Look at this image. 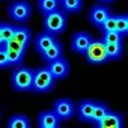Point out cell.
<instances>
[{
  "mask_svg": "<svg viewBox=\"0 0 128 128\" xmlns=\"http://www.w3.org/2000/svg\"><path fill=\"white\" fill-rule=\"evenodd\" d=\"M124 38L119 32L116 30H110V32H102V38L101 41L102 42H124Z\"/></svg>",
  "mask_w": 128,
  "mask_h": 128,
  "instance_id": "obj_24",
  "label": "cell"
},
{
  "mask_svg": "<svg viewBox=\"0 0 128 128\" xmlns=\"http://www.w3.org/2000/svg\"><path fill=\"white\" fill-rule=\"evenodd\" d=\"M38 9L42 15L59 9V0H38Z\"/></svg>",
  "mask_w": 128,
  "mask_h": 128,
  "instance_id": "obj_20",
  "label": "cell"
},
{
  "mask_svg": "<svg viewBox=\"0 0 128 128\" xmlns=\"http://www.w3.org/2000/svg\"><path fill=\"white\" fill-rule=\"evenodd\" d=\"M53 112L56 113L60 122H65L76 114V104L70 98H59L53 102Z\"/></svg>",
  "mask_w": 128,
  "mask_h": 128,
  "instance_id": "obj_6",
  "label": "cell"
},
{
  "mask_svg": "<svg viewBox=\"0 0 128 128\" xmlns=\"http://www.w3.org/2000/svg\"><path fill=\"white\" fill-rule=\"evenodd\" d=\"M54 41H56V36H53V35H50V33H47V32H41V33H38V36L35 38V50H36L38 53H41V51H44L45 48H48Z\"/></svg>",
  "mask_w": 128,
  "mask_h": 128,
  "instance_id": "obj_16",
  "label": "cell"
},
{
  "mask_svg": "<svg viewBox=\"0 0 128 128\" xmlns=\"http://www.w3.org/2000/svg\"><path fill=\"white\" fill-rule=\"evenodd\" d=\"M107 60H119L124 56V42H104Z\"/></svg>",
  "mask_w": 128,
  "mask_h": 128,
  "instance_id": "obj_14",
  "label": "cell"
},
{
  "mask_svg": "<svg viewBox=\"0 0 128 128\" xmlns=\"http://www.w3.org/2000/svg\"><path fill=\"white\" fill-rule=\"evenodd\" d=\"M60 120L53 110H44L38 114V126L39 128H59Z\"/></svg>",
  "mask_w": 128,
  "mask_h": 128,
  "instance_id": "obj_12",
  "label": "cell"
},
{
  "mask_svg": "<svg viewBox=\"0 0 128 128\" xmlns=\"http://www.w3.org/2000/svg\"><path fill=\"white\" fill-rule=\"evenodd\" d=\"M8 126L9 128H30V120L26 114L20 113V114H14L9 118L8 120Z\"/></svg>",
  "mask_w": 128,
  "mask_h": 128,
  "instance_id": "obj_18",
  "label": "cell"
},
{
  "mask_svg": "<svg viewBox=\"0 0 128 128\" xmlns=\"http://www.w3.org/2000/svg\"><path fill=\"white\" fill-rule=\"evenodd\" d=\"M60 56H63V45H62V42H59V41H54L48 48H45L44 51L39 53V57H41L45 63H48V62H51V60L60 57Z\"/></svg>",
  "mask_w": 128,
  "mask_h": 128,
  "instance_id": "obj_13",
  "label": "cell"
},
{
  "mask_svg": "<svg viewBox=\"0 0 128 128\" xmlns=\"http://www.w3.org/2000/svg\"><path fill=\"white\" fill-rule=\"evenodd\" d=\"M96 101L92 100H83L77 107H76V113L78 116V119L82 122L86 124H92V113H94V107H95Z\"/></svg>",
  "mask_w": 128,
  "mask_h": 128,
  "instance_id": "obj_11",
  "label": "cell"
},
{
  "mask_svg": "<svg viewBox=\"0 0 128 128\" xmlns=\"http://www.w3.org/2000/svg\"><path fill=\"white\" fill-rule=\"evenodd\" d=\"M8 15L15 23H26L32 17V6L27 0H14L8 8Z\"/></svg>",
  "mask_w": 128,
  "mask_h": 128,
  "instance_id": "obj_4",
  "label": "cell"
},
{
  "mask_svg": "<svg viewBox=\"0 0 128 128\" xmlns=\"http://www.w3.org/2000/svg\"><path fill=\"white\" fill-rule=\"evenodd\" d=\"M110 15H112V12L106 5H95L89 11V23L100 27Z\"/></svg>",
  "mask_w": 128,
  "mask_h": 128,
  "instance_id": "obj_10",
  "label": "cell"
},
{
  "mask_svg": "<svg viewBox=\"0 0 128 128\" xmlns=\"http://www.w3.org/2000/svg\"><path fill=\"white\" fill-rule=\"evenodd\" d=\"M12 39L17 41V42H20L23 47L27 48L29 44H30V41H32V30L29 27H26V26H17Z\"/></svg>",
  "mask_w": 128,
  "mask_h": 128,
  "instance_id": "obj_15",
  "label": "cell"
},
{
  "mask_svg": "<svg viewBox=\"0 0 128 128\" xmlns=\"http://www.w3.org/2000/svg\"><path fill=\"white\" fill-rule=\"evenodd\" d=\"M32 78H33V70L20 65L14 68L11 76V83L17 92H32Z\"/></svg>",
  "mask_w": 128,
  "mask_h": 128,
  "instance_id": "obj_3",
  "label": "cell"
},
{
  "mask_svg": "<svg viewBox=\"0 0 128 128\" xmlns=\"http://www.w3.org/2000/svg\"><path fill=\"white\" fill-rule=\"evenodd\" d=\"M92 36L88 32H76L71 38V50L77 54H84L86 48L92 42Z\"/></svg>",
  "mask_w": 128,
  "mask_h": 128,
  "instance_id": "obj_8",
  "label": "cell"
},
{
  "mask_svg": "<svg viewBox=\"0 0 128 128\" xmlns=\"http://www.w3.org/2000/svg\"><path fill=\"white\" fill-rule=\"evenodd\" d=\"M98 128H122L124 126V118L120 113H116L113 110H108L96 124Z\"/></svg>",
  "mask_w": 128,
  "mask_h": 128,
  "instance_id": "obj_9",
  "label": "cell"
},
{
  "mask_svg": "<svg viewBox=\"0 0 128 128\" xmlns=\"http://www.w3.org/2000/svg\"><path fill=\"white\" fill-rule=\"evenodd\" d=\"M0 26H2V21H0Z\"/></svg>",
  "mask_w": 128,
  "mask_h": 128,
  "instance_id": "obj_29",
  "label": "cell"
},
{
  "mask_svg": "<svg viewBox=\"0 0 128 128\" xmlns=\"http://www.w3.org/2000/svg\"><path fill=\"white\" fill-rule=\"evenodd\" d=\"M100 30H101V33L102 32H110V30H116V20H114V15L112 14L101 26H100Z\"/></svg>",
  "mask_w": 128,
  "mask_h": 128,
  "instance_id": "obj_25",
  "label": "cell"
},
{
  "mask_svg": "<svg viewBox=\"0 0 128 128\" xmlns=\"http://www.w3.org/2000/svg\"><path fill=\"white\" fill-rule=\"evenodd\" d=\"M86 62L89 65H101V63L107 62V54H106V44L100 39H92V42L89 44V47L86 48L84 54Z\"/></svg>",
  "mask_w": 128,
  "mask_h": 128,
  "instance_id": "obj_5",
  "label": "cell"
},
{
  "mask_svg": "<svg viewBox=\"0 0 128 128\" xmlns=\"http://www.w3.org/2000/svg\"><path fill=\"white\" fill-rule=\"evenodd\" d=\"M98 2H101L102 5H108V3H113L114 0H98Z\"/></svg>",
  "mask_w": 128,
  "mask_h": 128,
  "instance_id": "obj_27",
  "label": "cell"
},
{
  "mask_svg": "<svg viewBox=\"0 0 128 128\" xmlns=\"http://www.w3.org/2000/svg\"><path fill=\"white\" fill-rule=\"evenodd\" d=\"M15 29H17L15 24H11V23H2V26H0V35H2V38H3V44L8 42V41H11V39L14 38Z\"/></svg>",
  "mask_w": 128,
  "mask_h": 128,
  "instance_id": "obj_22",
  "label": "cell"
},
{
  "mask_svg": "<svg viewBox=\"0 0 128 128\" xmlns=\"http://www.w3.org/2000/svg\"><path fill=\"white\" fill-rule=\"evenodd\" d=\"M47 68H48L50 74L54 77V80H63L70 74V63H68V60L63 56H60V57L48 62L47 63Z\"/></svg>",
  "mask_w": 128,
  "mask_h": 128,
  "instance_id": "obj_7",
  "label": "cell"
},
{
  "mask_svg": "<svg viewBox=\"0 0 128 128\" xmlns=\"http://www.w3.org/2000/svg\"><path fill=\"white\" fill-rule=\"evenodd\" d=\"M56 84L54 77L50 74L47 66H39L33 70V78H32V92L35 94H48L53 90Z\"/></svg>",
  "mask_w": 128,
  "mask_h": 128,
  "instance_id": "obj_2",
  "label": "cell"
},
{
  "mask_svg": "<svg viewBox=\"0 0 128 128\" xmlns=\"http://www.w3.org/2000/svg\"><path fill=\"white\" fill-rule=\"evenodd\" d=\"M108 106L106 102H95V107H94V113H92V124L95 125L107 112H108Z\"/></svg>",
  "mask_w": 128,
  "mask_h": 128,
  "instance_id": "obj_23",
  "label": "cell"
},
{
  "mask_svg": "<svg viewBox=\"0 0 128 128\" xmlns=\"http://www.w3.org/2000/svg\"><path fill=\"white\" fill-rule=\"evenodd\" d=\"M6 54H8V60H9V66L15 68L23 65V60H24V53L26 51H17V50H11V48H5Z\"/></svg>",
  "mask_w": 128,
  "mask_h": 128,
  "instance_id": "obj_19",
  "label": "cell"
},
{
  "mask_svg": "<svg viewBox=\"0 0 128 128\" xmlns=\"http://www.w3.org/2000/svg\"><path fill=\"white\" fill-rule=\"evenodd\" d=\"M116 20V32H119L122 36L128 35V15L120 14V15H114Z\"/></svg>",
  "mask_w": 128,
  "mask_h": 128,
  "instance_id": "obj_21",
  "label": "cell"
},
{
  "mask_svg": "<svg viewBox=\"0 0 128 128\" xmlns=\"http://www.w3.org/2000/svg\"><path fill=\"white\" fill-rule=\"evenodd\" d=\"M83 6V0H59V8L66 14L80 12Z\"/></svg>",
  "mask_w": 128,
  "mask_h": 128,
  "instance_id": "obj_17",
  "label": "cell"
},
{
  "mask_svg": "<svg viewBox=\"0 0 128 128\" xmlns=\"http://www.w3.org/2000/svg\"><path fill=\"white\" fill-rule=\"evenodd\" d=\"M3 45V38H2V35H0V47Z\"/></svg>",
  "mask_w": 128,
  "mask_h": 128,
  "instance_id": "obj_28",
  "label": "cell"
},
{
  "mask_svg": "<svg viewBox=\"0 0 128 128\" xmlns=\"http://www.w3.org/2000/svg\"><path fill=\"white\" fill-rule=\"evenodd\" d=\"M5 68H9V60H8L6 50L2 45V47H0V70H5Z\"/></svg>",
  "mask_w": 128,
  "mask_h": 128,
  "instance_id": "obj_26",
  "label": "cell"
},
{
  "mask_svg": "<svg viewBox=\"0 0 128 128\" xmlns=\"http://www.w3.org/2000/svg\"><path fill=\"white\" fill-rule=\"evenodd\" d=\"M42 26H44V32H47L53 36H57V35L63 33L66 26H68L66 12H63L59 8V9H56L50 14H45L44 20H42Z\"/></svg>",
  "mask_w": 128,
  "mask_h": 128,
  "instance_id": "obj_1",
  "label": "cell"
}]
</instances>
